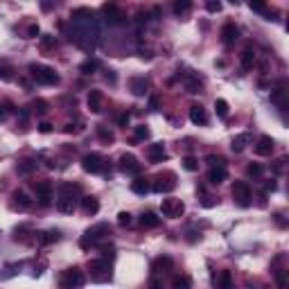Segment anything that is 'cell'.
I'll return each instance as SVG.
<instances>
[{"label":"cell","instance_id":"1","mask_svg":"<svg viewBox=\"0 0 289 289\" xmlns=\"http://www.w3.org/2000/svg\"><path fill=\"white\" fill-rule=\"evenodd\" d=\"M30 77L37 84H41V86H55V84H59V75L55 73V68L50 66H43V63H30Z\"/></svg>","mask_w":289,"mask_h":289},{"label":"cell","instance_id":"2","mask_svg":"<svg viewBox=\"0 0 289 289\" xmlns=\"http://www.w3.org/2000/svg\"><path fill=\"white\" fill-rule=\"evenodd\" d=\"M86 269H88V273H91L93 283H109V280H111V262H109V260H104V258L88 260Z\"/></svg>","mask_w":289,"mask_h":289},{"label":"cell","instance_id":"3","mask_svg":"<svg viewBox=\"0 0 289 289\" xmlns=\"http://www.w3.org/2000/svg\"><path fill=\"white\" fill-rule=\"evenodd\" d=\"M109 235H111V226L109 224H95V226H91L84 233V237H81V246L84 249H88V246H95V244H99V242H104V240H109Z\"/></svg>","mask_w":289,"mask_h":289},{"label":"cell","instance_id":"4","mask_svg":"<svg viewBox=\"0 0 289 289\" xmlns=\"http://www.w3.org/2000/svg\"><path fill=\"white\" fill-rule=\"evenodd\" d=\"M84 285V271L79 267H70L59 278V287L61 289H79Z\"/></svg>","mask_w":289,"mask_h":289},{"label":"cell","instance_id":"5","mask_svg":"<svg viewBox=\"0 0 289 289\" xmlns=\"http://www.w3.org/2000/svg\"><path fill=\"white\" fill-rule=\"evenodd\" d=\"M106 158L102 154H86L84 158H81V167L86 170L88 174H102L106 172Z\"/></svg>","mask_w":289,"mask_h":289},{"label":"cell","instance_id":"6","mask_svg":"<svg viewBox=\"0 0 289 289\" xmlns=\"http://www.w3.org/2000/svg\"><path fill=\"white\" fill-rule=\"evenodd\" d=\"M160 210H163V215L165 217L176 219V217H181L185 212V203L176 197H167V199H163V203H160Z\"/></svg>","mask_w":289,"mask_h":289},{"label":"cell","instance_id":"7","mask_svg":"<svg viewBox=\"0 0 289 289\" xmlns=\"http://www.w3.org/2000/svg\"><path fill=\"white\" fill-rule=\"evenodd\" d=\"M233 199L240 206H251V199H253V192H251V185L246 181H235L233 183Z\"/></svg>","mask_w":289,"mask_h":289},{"label":"cell","instance_id":"8","mask_svg":"<svg viewBox=\"0 0 289 289\" xmlns=\"http://www.w3.org/2000/svg\"><path fill=\"white\" fill-rule=\"evenodd\" d=\"M152 188H154L156 192H160V194H167V192H172L174 188H176V174H174V172H163V174H158Z\"/></svg>","mask_w":289,"mask_h":289},{"label":"cell","instance_id":"9","mask_svg":"<svg viewBox=\"0 0 289 289\" xmlns=\"http://www.w3.org/2000/svg\"><path fill=\"white\" fill-rule=\"evenodd\" d=\"M52 192H55V188H52L50 181H41V183L34 185V194H37L39 206H50L52 203Z\"/></svg>","mask_w":289,"mask_h":289},{"label":"cell","instance_id":"10","mask_svg":"<svg viewBox=\"0 0 289 289\" xmlns=\"http://www.w3.org/2000/svg\"><path fill=\"white\" fill-rule=\"evenodd\" d=\"M120 170H122L124 174H140L142 165L138 163V158H135L134 154H122L120 156Z\"/></svg>","mask_w":289,"mask_h":289},{"label":"cell","instance_id":"11","mask_svg":"<svg viewBox=\"0 0 289 289\" xmlns=\"http://www.w3.org/2000/svg\"><path fill=\"white\" fill-rule=\"evenodd\" d=\"M102 12H104L106 20H109V23H113V25L124 23V19H127V14H124L117 5H113V2H106V5L102 7Z\"/></svg>","mask_w":289,"mask_h":289},{"label":"cell","instance_id":"12","mask_svg":"<svg viewBox=\"0 0 289 289\" xmlns=\"http://www.w3.org/2000/svg\"><path fill=\"white\" fill-rule=\"evenodd\" d=\"M145 154H147L149 163H163V160L167 158V152H165V145H163V142H154V145H149Z\"/></svg>","mask_w":289,"mask_h":289},{"label":"cell","instance_id":"13","mask_svg":"<svg viewBox=\"0 0 289 289\" xmlns=\"http://www.w3.org/2000/svg\"><path fill=\"white\" fill-rule=\"evenodd\" d=\"M273 147H276V142H273V138H271V135H260L253 149H255V154H258V156H271Z\"/></svg>","mask_w":289,"mask_h":289},{"label":"cell","instance_id":"14","mask_svg":"<svg viewBox=\"0 0 289 289\" xmlns=\"http://www.w3.org/2000/svg\"><path fill=\"white\" fill-rule=\"evenodd\" d=\"M86 104H88V109H91V113H99L102 111V104H104V93L93 88L86 97Z\"/></svg>","mask_w":289,"mask_h":289},{"label":"cell","instance_id":"15","mask_svg":"<svg viewBox=\"0 0 289 289\" xmlns=\"http://www.w3.org/2000/svg\"><path fill=\"white\" fill-rule=\"evenodd\" d=\"M188 116H190V120L194 124H199V127L208 124V113H206V109H203L201 104H192L190 111H188Z\"/></svg>","mask_w":289,"mask_h":289},{"label":"cell","instance_id":"16","mask_svg":"<svg viewBox=\"0 0 289 289\" xmlns=\"http://www.w3.org/2000/svg\"><path fill=\"white\" fill-rule=\"evenodd\" d=\"M226 176H228L226 165H212L208 170V183H212V185L224 183V181H226Z\"/></svg>","mask_w":289,"mask_h":289},{"label":"cell","instance_id":"17","mask_svg":"<svg viewBox=\"0 0 289 289\" xmlns=\"http://www.w3.org/2000/svg\"><path fill=\"white\" fill-rule=\"evenodd\" d=\"M237 39H240V30H237V25H235V23H226V25H224V27H222V41H224V43L233 45Z\"/></svg>","mask_w":289,"mask_h":289},{"label":"cell","instance_id":"18","mask_svg":"<svg viewBox=\"0 0 289 289\" xmlns=\"http://www.w3.org/2000/svg\"><path fill=\"white\" fill-rule=\"evenodd\" d=\"M183 84H185V88H188V93H192V95L201 93V88H203L201 79H199L197 75H192V73H185L183 75Z\"/></svg>","mask_w":289,"mask_h":289},{"label":"cell","instance_id":"19","mask_svg":"<svg viewBox=\"0 0 289 289\" xmlns=\"http://www.w3.org/2000/svg\"><path fill=\"white\" fill-rule=\"evenodd\" d=\"M75 208H77V197L59 194V199H57V210H59V212H73Z\"/></svg>","mask_w":289,"mask_h":289},{"label":"cell","instance_id":"20","mask_svg":"<svg viewBox=\"0 0 289 289\" xmlns=\"http://www.w3.org/2000/svg\"><path fill=\"white\" fill-rule=\"evenodd\" d=\"M172 267H174V260L170 258V255H160V258L154 260L152 271H154V273H165V271H170Z\"/></svg>","mask_w":289,"mask_h":289},{"label":"cell","instance_id":"21","mask_svg":"<svg viewBox=\"0 0 289 289\" xmlns=\"http://www.w3.org/2000/svg\"><path fill=\"white\" fill-rule=\"evenodd\" d=\"M129 86H131V93H134L135 97H142L145 93H147V79L145 77H131L129 79Z\"/></svg>","mask_w":289,"mask_h":289},{"label":"cell","instance_id":"22","mask_svg":"<svg viewBox=\"0 0 289 289\" xmlns=\"http://www.w3.org/2000/svg\"><path fill=\"white\" fill-rule=\"evenodd\" d=\"M149 190H152V185H149L147 178L138 176L135 181H131V192H134V194H138V197H145Z\"/></svg>","mask_w":289,"mask_h":289},{"label":"cell","instance_id":"23","mask_svg":"<svg viewBox=\"0 0 289 289\" xmlns=\"http://www.w3.org/2000/svg\"><path fill=\"white\" fill-rule=\"evenodd\" d=\"M215 285H217V289H233V273L226 269L219 271L215 278Z\"/></svg>","mask_w":289,"mask_h":289},{"label":"cell","instance_id":"24","mask_svg":"<svg viewBox=\"0 0 289 289\" xmlns=\"http://www.w3.org/2000/svg\"><path fill=\"white\" fill-rule=\"evenodd\" d=\"M271 102H273L280 111H285L287 104H289V102H287V91H285V88H276V91H271Z\"/></svg>","mask_w":289,"mask_h":289},{"label":"cell","instance_id":"25","mask_svg":"<svg viewBox=\"0 0 289 289\" xmlns=\"http://www.w3.org/2000/svg\"><path fill=\"white\" fill-rule=\"evenodd\" d=\"M81 210L86 215H97L99 212V201L95 197H81Z\"/></svg>","mask_w":289,"mask_h":289},{"label":"cell","instance_id":"26","mask_svg":"<svg viewBox=\"0 0 289 289\" xmlns=\"http://www.w3.org/2000/svg\"><path fill=\"white\" fill-rule=\"evenodd\" d=\"M240 63H242V70H251V68L255 66V50L246 48L240 57Z\"/></svg>","mask_w":289,"mask_h":289},{"label":"cell","instance_id":"27","mask_svg":"<svg viewBox=\"0 0 289 289\" xmlns=\"http://www.w3.org/2000/svg\"><path fill=\"white\" fill-rule=\"evenodd\" d=\"M160 224V217H156V212H142L140 215V226L142 228H156Z\"/></svg>","mask_w":289,"mask_h":289},{"label":"cell","instance_id":"28","mask_svg":"<svg viewBox=\"0 0 289 289\" xmlns=\"http://www.w3.org/2000/svg\"><path fill=\"white\" fill-rule=\"evenodd\" d=\"M249 142H251V134H240V135H235V138H233L231 149H233V152H242Z\"/></svg>","mask_w":289,"mask_h":289},{"label":"cell","instance_id":"29","mask_svg":"<svg viewBox=\"0 0 289 289\" xmlns=\"http://www.w3.org/2000/svg\"><path fill=\"white\" fill-rule=\"evenodd\" d=\"M192 287V280L190 276H185V273H176L172 278V289H190Z\"/></svg>","mask_w":289,"mask_h":289},{"label":"cell","instance_id":"30","mask_svg":"<svg viewBox=\"0 0 289 289\" xmlns=\"http://www.w3.org/2000/svg\"><path fill=\"white\" fill-rule=\"evenodd\" d=\"M95 131H97V138H99V140H102V142H106V145L116 140V135H113V131L109 129V127H104V124H97V127H95Z\"/></svg>","mask_w":289,"mask_h":289},{"label":"cell","instance_id":"31","mask_svg":"<svg viewBox=\"0 0 289 289\" xmlns=\"http://www.w3.org/2000/svg\"><path fill=\"white\" fill-rule=\"evenodd\" d=\"M14 203H16V206H19V208H30V203H32V199L27 197V192L25 190H16L14 192Z\"/></svg>","mask_w":289,"mask_h":289},{"label":"cell","instance_id":"32","mask_svg":"<svg viewBox=\"0 0 289 289\" xmlns=\"http://www.w3.org/2000/svg\"><path fill=\"white\" fill-rule=\"evenodd\" d=\"M30 235H32V228L30 226H20V228H16L14 240H16V242H30Z\"/></svg>","mask_w":289,"mask_h":289},{"label":"cell","instance_id":"33","mask_svg":"<svg viewBox=\"0 0 289 289\" xmlns=\"http://www.w3.org/2000/svg\"><path fill=\"white\" fill-rule=\"evenodd\" d=\"M16 170H19L20 174H32L37 170V163H34V160H20L19 165H16Z\"/></svg>","mask_w":289,"mask_h":289},{"label":"cell","instance_id":"34","mask_svg":"<svg viewBox=\"0 0 289 289\" xmlns=\"http://www.w3.org/2000/svg\"><path fill=\"white\" fill-rule=\"evenodd\" d=\"M14 77V68L9 66L7 61H0V79L2 81H9Z\"/></svg>","mask_w":289,"mask_h":289},{"label":"cell","instance_id":"35","mask_svg":"<svg viewBox=\"0 0 289 289\" xmlns=\"http://www.w3.org/2000/svg\"><path fill=\"white\" fill-rule=\"evenodd\" d=\"M59 237H61L59 231H45V233H41V244H52V242H57Z\"/></svg>","mask_w":289,"mask_h":289},{"label":"cell","instance_id":"36","mask_svg":"<svg viewBox=\"0 0 289 289\" xmlns=\"http://www.w3.org/2000/svg\"><path fill=\"white\" fill-rule=\"evenodd\" d=\"M262 172H265V167L260 165V163H249V165H246V174H249V176H253V178L262 176Z\"/></svg>","mask_w":289,"mask_h":289},{"label":"cell","instance_id":"37","mask_svg":"<svg viewBox=\"0 0 289 289\" xmlns=\"http://www.w3.org/2000/svg\"><path fill=\"white\" fill-rule=\"evenodd\" d=\"M30 109L34 113H39V116H43V113H48V102H45V99H34Z\"/></svg>","mask_w":289,"mask_h":289},{"label":"cell","instance_id":"38","mask_svg":"<svg viewBox=\"0 0 289 289\" xmlns=\"http://www.w3.org/2000/svg\"><path fill=\"white\" fill-rule=\"evenodd\" d=\"M190 9H192V2H190V0H183V2L178 0V2H174V14H178V16H181V14H188Z\"/></svg>","mask_w":289,"mask_h":289},{"label":"cell","instance_id":"39","mask_svg":"<svg viewBox=\"0 0 289 289\" xmlns=\"http://www.w3.org/2000/svg\"><path fill=\"white\" fill-rule=\"evenodd\" d=\"M215 111L219 117H228V102L226 99H215Z\"/></svg>","mask_w":289,"mask_h":289},{"label":"cell","instance_id":"40","mask_svg":"<svg viewBox=\"0 0 289 289\" xmlns=\"http://www.w3.org/2000/svg\"><path fill=\"white\" fill-rule=\"evenodd\" d=\"M147 138H149V129L145 124H138L134 131V140H147Z\"/></svg>","mask_w":289,"mask_h":289},{"label":"cell","instance_id":"41","mask_svg":"<svg viewBox=\"0 0 289 289\" xmlns=\"http://www.w3.org/2000/svg\"><path fill=\"white\" fill-rule=\"evenodd\" d=\"M183 167L188 170V172H197V170H199V160L194 158V156H185V158H183Z\"/></svg>","mask_w":289,"mask_h":289},{"label":"cell","instance_id":"42","mask_svg":"<svg viewBox=\"0 0 289 289\" xmlns=\"http://www.w3.org/2000/svg\"><path fill=\"white\" fill-rule=\"evenodd\" d=\"M41 48H43V50H55V48H57V39L50 37V34L41 37Z\"/></svg>","mask_w":289,"mask_h":289},{"label":"cell","instance_id":"43","mask_svg":"<svg viewBox=\"0 0 289 289\" xmlns=\"http://www.w3.org/2000/svg\"><path fill=\"white\" fill-rule=\"evenodd\" d=\"M95 68H97V61H95V59H88V61H84V63H81V68H79V70H81L84 75H91L93 70H95Z\"/></svg>","mask_w":289,"mask_h":289},{"label":"cell","instance_id":"44","mask_svg":"<svg viewBox=\"0 0 289 289\" xmlns=\"http://www.w3.org/2000/svg\"><path fill=\"white\" fill-rule=\"evenodd\" d=\"M39 32H41V30H39V25L37 23H30V25H27V30H25V39H37Z\"/></svg>","mask_w":289,"mask_h":289},{"label":"cell","instance_id":"45","mask_svg":"<svg viewBox=\"0 0 289 289\" xmlns=\"http://www.w3.org/2000/svg\"><path fill=\"white\" fill-rule=\"evenodd\" d=\"M117 224H120V226H129V224H131V215L122 210V212L117 215Z\"/></svg>","mask_w":289,"mask_h":289},{"label":"cell","instance_id":"46","mask_svg":"<svg viewBox=\"0 0 289 289\" xmlns=\"http://www.w3.org/2000/svg\"><path fill=\"white\" fill-rule=\"evenodd\" d=\"M9 111H12V104H0V122H2V120H7Z\"/></svg>","mask_w":289,"mask_h":289},{"label":"cell","instance_id":"47","mask_svg":"<svg viewBox=\"0 0 289 289\" xmlns=\"http://www.w3.org/2000/svg\"><path fill=\"white\" fill-rule=\"evenodd\" d=\"M206 9H208L210 14H217V12H222V2H208V5H206Z\"/></svg>","mask_w":289,"mask_h":289},{"label":"cell","instance_id":"48","mask_svg":"<svg viewBox=\"0 0 289 289\" xmlns=\"http://www.w3.org/2000/svg\"><path fill=\"white\" fill-rule=\"evenodd\" d=\"M117 124H120V127H127V124H129V113H120V116H117Z\"/></svg>","mask_w":289,"mask_h":289},{"label":"cell","instance_id":"49","mask_svg":"<svg viewBox=\"0 0 289 289\" xmlns=\"http://www.w3.org/2000/svg\"><path fill=\"white\" fill-rule=\"evenodd\" d=\"M283 170H285V158H278V160H276V165H273V172L280 174Z\"/></svg>","mask_w":289,"mask_h":289},{"label":"cell","instance_id":"50","mask_svg":"<svg viewBox=\"0 0 289 289\" xmlns=\"http://www.w3.org/2000/svg\"><path fill=\"white\" fill-rule=\"evenodd\" d=\"M39 131H41V134H50V131H52V124H50V122H41V124H39Z\"/></svg>","mask_w":289,"mask_h":289},{"label":"cell","instance_id":"51","mask_svg":"<svg viewBox=\"0 0 289 289\" xmlns=\"http://www.w3.org/2000/svg\"><path fill=\"white\" fill-rule=\"evenodd\" d=\"M156 109H158V97L152 95V97H149V111H156Z\"/></svg>","mask_w":289,"mask_h":289},{"label":"cell","instance_id":"52","mask_svg":"<svg viewBox=\"0 0 289 289\" xmlns=\"http://www.w3.org/2000/svg\"><path fill=\"white\" fill-rule=\"evenodd\" d=\"M149 289H163V283H160L158 278H152L149 280Z\"/></svg>","mask_w":289,"mask_h":289},{"label":"cell","instance_id":"53","mask_svg":"<svg viewBox=\"0 0 289 289\" xmlns=\"http://www.w3.org/2000/svg\"><path fill=\"white\" fill-rule=\"evenodd\" d=\"M19 116H20V120H23V122H25V120L30 117V109H27V106H23V109H20V113H19Z\"/></svg>","mask_w":289,"mask_h":289},{"label":"cell","instance_id":"54","mask_svg":"<svg viewBox=\"0 0 289 289\" xmlns=\"http://www.w3.org/2000/svg\"><path fill=\"white\" fill-rule=\"evenodd\" d=\"M199 240V233H194V231H188V242H197Z\"/></svg>","mask_w":289,"mask_h":289},{"label":"cell","instance_id":"55","mask_svg":"<svg viewBox=\"0 0 289 289\" xmlns=\"http://www.w3.org/2000/svg\"><path fill=\"white\" fill-rule=\"evenodd\" d=\"M140 57L149 61V59H152V50H140Z\"/></svg>","mask_w":289,"mask_h":289},{"label":"cell","instance_id":"56","mask_svg":"<svg viewBox=\"0 0 289 289\" xmlns=\"http://www.w3.org/2000/svg\"><path fill=\"white\" fill-rule=\"evenodd\" d=\"M265 188H267V190H271V192H273V190H276V181H269V183H267Z\"/></svg>","mask_w":289,"mask_h":289},{"label":"cell","instance_id":"57","mask_svg":"<svg viewBox=\"0 0 289 289\" xmlns=\"http://www.w3.org/2000/svg\"><path fill=\"white\" fill-rule=\"evenodd\" d=\"M106 81H111V84H113V81H116V75H113L111 70H109V73H106Z\"/></svg>","mask_w":289,"mask_h":289}]
</instances>
